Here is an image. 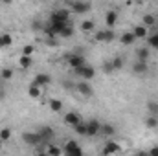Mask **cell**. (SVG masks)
<instances>
[{"label":"cell","mask_w":158,"mask_h":156,"mask_svg":"<svg viewBox=\"0 0 158 156\" xmlns=\"http://www.w3.org/2000/svg\"><path fill=\"white\" fill-rule=\"evenodd\" d=\"M2 2H6V4H11V2H13V0H2Z\"/></svg>","instance_id":"40"},{"label":"cell","mask_w":158,"mask_h":156,"mask_svg":"<svg viewBox=\"0 0 158 156\" xmlns=\"http://www.w3.org/2000/svg\"><path fill=\"white\" fill-rule=\"evenodd\" d=\"M2 97H4V90L0 88V99H2Z\"/></svg>","instance_id":"39"},{"label":"cell","mask_w":158,"mask_h":156,"mask_svg":"<svg viewBox=\"0 0 158 156\" xmlns=\"http://www.w3.org/2000/svg\"><path fill=\"white\" fill-rule=\"evenodd\" d=\"M0 140L2 142H9L11 140V129H7V127L0 129Z\"/></svg>","instance_id":"26"},{"label":"cell","mask_w":158,"mask_h":156,"mask_svg":"<svg viewBox=\"0 0 158 156\" xmlns=\"http://www.w3.org/2000/svg\"><path fill=\"white\" fill-rule=\"evenodd\" d=\"M149 55H151V53H149V50H147V48H140V50L136 51V59H138V61H143V63H147Z\"/></svg>","instance_id":"22"},{"label":"cell","mask_w":158,"mask_h":156,"mask_svg":"<svg viewBox=\"0 0 158 156\" xmlns=\"http://www.w3.org/2000/svg\"><path fill=\"white\" fill-rule=\"evenodd\" d=\"M101 132V123L98 119H92L86 123V136H96Z\"/></svg>","instance_id":"8"},{"label":"cell","mask_w":158,"mask_h":156,"mask_svg":"<svg viewBox=\"0 0 158 156\" xmlns=\"http://www.w3.org/2000/svg\"><path fill=\"white\" fill-rule=\"evenodd\" d=\"M66 61H68V64H70L72 68H79V66L86 64V63H85V57H83L81 53H70V55L66 57Z\"/></svg>","instance_id":"5"},{"label":"cell","mask_w":158,"mask_h":156,"mask_svg":"<svg viewBox=\"0 0 158 156\" xmlns=\"http://www.w3.org/2000/svg\"><path fill=\"white\" fill-rule=\"evenodd\" d=\"M132 33H134L136 39H147V37H149V30H147V26H143V24H138V26L132 30Z\"/></svg>","instance_id":"11"},{"label":"cell","mask_w":158,"mask_h":156,"mask_svg":"<svg viewBox=\"0 0 158 156\" xmlns=\"http://www.w3.org/2000/svg\"><path fill=\"white\" fill-rule=\"evenodd\" d=\"M132 72H134V74H145V72H147V63H143V61H136L134 66H132Z\"/></svg>","instance_id":"19"},{"label":"cell","mask_w":158,"mask_h":156,"mask_svg":"<svg viewBox=\"0 0 158 156\" xmlns=\"http://www.w3.org/2000/svg\"><path fill=\"white\" fill-rule=\"evenodd\" d=\"M13 44V37L9 33H2L0 35V48H6V46H11Z\"/></svg>","instance_id":"25"},{"label":"cell","mask_w":158,"mask_h":156,"mask_svg":"<svg viewBox=\"0 0 158 156\" xmlns=\"http://www.w3.org/2000/svg\"><path fill=\"white\" fill-rule=\"evenodd\" d=\"M79 121H81V117H79L77 112H66V114H64V123H66V125H70V127L77 125Z\"/></svg>","instance_id":"12"},{"label":"cell","mask_w":158,"mask_h":156,"mask_svg":"<svg viewBox=\"0 0 158 156\" xmlns=\"http://www.w3.org/2000/svg\"><path fill=\"white\" fill-rule=\"evenodd\" d=\"M0 77L4 79V81H9V79L13 77V70H11V68H4V70L0 72Z\"/></svg>","instance_id":"31"},{"label":"cell","mask_w":158,"mask_h":156,"mask_svg":"<svg viewBox=\"0 0 158 156\" xmlns=\"http://www.w3.org/2000/svg\"><path fill=\"white\" fill-rule=\"evenodd\" d=\"M63 151H64V154H70V156H81V153H83L81 147H79L74 140H68L66 145L63 147Z\"/></svg>","instance_id":"2"},{"label":"cell","mask_w":158,"mask_h":156,"mask_svg":"<svg viewBox=\"0 0 158 156\" xmlns=\"http://www.w3.org/2000/svg\"><path fill=\"white\" fill-rule=\"evenodd\" d=\"M142 24H143V26H155V24H156V18H155L153 15H145L143 20H142Z\"/></svg>","instance_id":"30"},{"label":"cell","mask_w":158,"mask_h":156,"mask_svg":"<svg viewBox=\"0 0 158 156\" xmlns=\"http://www.w3.org/2000/svg\"><path fill=\"white\" fill-rule=\"evenodd\" d=\"M81 30H83L85 33H92V31L96 30L94 20H83V22H81Z\"/></svg>","instance_id":"21"},{"label":"cell","mask_w":158,"mask_h":156,"mask_svg":"<svg viewBox=\"0 0 158 156\" xmlns=\"http://www.w3.org/2000/svg\"><path fill=\"white\" fill-rule=\"evenodd\" d=\"M2 143H4V142H2V140H0V147H2Z\"/></svg>","instance_id":"41"},{"label":"cell","mask_w":158,"mask_h":156,"mask_svg":"<svg viewBox=\"0 0 158 156\" xmlns=\"http://www.w3.org/2000/svg\"><path fill=\"white\" fill-rule=\"evenodd\" d=\"M119 40H121V44L131 46V44L136 40V37H134V33H132V31H127V33H123V35H121V39H119Z\"/></svg>","instance_id":"20"},{"label":"cell","mask_w":158,"mask_h":156,"mask_svg":"<svg viewBox=\"0 0 158 156\" xmlns=\"http://www.w3.org/2000/svg\"><path fill=\"white\" fill-rule=\"evenodd\" d=\"M121 153V147H119L116 142H107L105 147H103V154H118Z\"/></svg>","instance_id":"10"},{"label":"cell","mask_w":158,"mask_h":156,"mask_svg":"<svg viewBox=\"0 0 158 156\" xmlns=\"http://www.w3.org/2000/svg\"><path fill=\"white\" fill-rule=\"evenodd\" d=\"M145 125H147L149 129H156V127H158L156 116H149V117H147V121H145Z\"/></svg>","instance_id":"33"},{"label":"cell","mask_w":158,"mask_h":156,"mask_svg":"<svg viewBox=\"0 0 158 156\" xmlns=\"http://www.w3.org/2000/svg\"><path fill=\"white\" fill-rule=\"evenodd\" d=\"M33 53H35V46H33V44H26V46L22 48V51H20V55H30V57H31Z\"/></svg>","instance_id":"29"},{"label":"cell","mask_w":158,"mask_h":156,"mask_svg":"<svg viewBox=\"0 0 158 156\" xmlns=\"http://www.w3.org/2000/svg\"><path fill=\"white\" fill-rule=\"evenodd\" d=\"M70 6H72V9H74L76 13H79V15H81V13H86V11L90 9V4L85 2V0H74Z\"/></svg>","instance_id":"9"},{"label":"cell","mask_w":158,"mask_h":156,"mask_svg":"<svg viewBox=\"0 0 158 156\" xmlns=\"http://www.w3.org/2000/svg\"><path fill=\"white\" fill-rule=\"evenodd\" d=\"M114 31L112 30H103V31H98L96 35H94V39L98 40V42H110V40H114Z\"/></svg>","instance_id":"6"},{"label":"cell","mask_w":158,"mask_h":156,"mask_svg":"<svg viewBox=\"0 0 158 156\" xmlns=\"http://www.w3.org/2000/svg\"><path fill=\"white\" fill-rule=\"evenodd\" d=\"M33 83H35V84H39V86H46V84H50V83H52V77H50L48 74H39V76H35V77H33Z\"/></svg>","instance_id":"14"},{"label":"cell","mask_w":158,"mask_h":156,"mask_svg":"<svg viewBox=\"0 0 158 156\" xmlns=\"http://www.w3.org/2000/svg\"><path fill=\"white\" fill-rule=\"evenodd\" d=\"M48 105H50V110H52V112H61V110H63V103H61L59 99H50Z\"/></svg>","instance_id":"23"},{"label":"cell","mask_w":158,"mask_h":156,"mask_svg":"<svg viewBox=\"0 0 158 156\" xmlns=\"http://www.w3.org/2000/svg\"><path fill=\"white\" fill-rule=\"evenodd\" d=\"M116 20H118V13H116L114 9H110V11L105 15V22H107V26H109V28H112V26L116 24Z\"/></svg>","instance_id":"16"},{"label":"cell","mask_w":158,"mask_h":156,"mask_svg":"<svg viewBox=\"0 0 158 156\" xmlns=\"http://www.w3.org/2000/svg\"><path fill=\"white\" fill-rule=\"evenodd\" d=\"M19 64H20V68H22V70H28V68L33 64V59H31L30 55H20V59H19Z\"/></svg>","instance_id":"18"},{"label":"cell","mask_w":158,"mask_h":156,"mask_svg":"<svg viewBox=\"0 0 158 156\" xmlns=\"http://www.w3.org/2000/svg\"><path fill=\"white\" fill-rule=\"evenodd\" d=\"M28 94H30V97L39 99L40 96H42V86L35 84V83H31V84H30V88H28Z\"/></svg>","instance_id":"13"},{"label":"cell","mask_w":158,"mask_h":156,"mask_svg":"<svg viewBox=\"0 0 158 156\" xmlns=\"http://www.w3.org/2000/svg\"><path fill=\"white\" fill-rule=\"evenodd\" d=\"M31 28H33V30H37V31H39V30H44L42 22H33V26H31Z\"/></svg>","instance_id":"37"},{"label":"cell","mask_w":158,"mask_h":156,"mask_svg":"<svg viewBox=\"0 0 158 156\" xmlns=\"http://www.w3.org/2000/svg\"><path fill=\"white\" fill-rule=\"evenodd\" d=\"M50 20H59V22H70V11L68 9H57L52 17H50Z\"/></svg>","instance_id":"7"},{"label":"cell","mask_w":158,"mask_h":156,"mask_svg":"<svg viewBox=\"0 0 158 156\" xmlns=\"http://www.w3.org/2000/svg\"><path fill=\"white\" fill-rule=\"evenodd\" d=\"M46 153H48V154H63L64 151H63L61 147H55V145H48V149H46Z\"/></svg>","instance_id":"32"},{"label":"cell","mask_w":158,"mask_h":156,"mask_svg":"<svg viewBox=\"0 0 158 156\" xmlns=\"http://www.w3.org/2000/svg\"><path fill=\"white\" fill-rule=\"evenodd\" d=\"M114 132H116V129H114V125H109V123H105V125H101V134H105L107 138H110V136H114Z\"/></svg>","instance_id":"24"},{"label":"cell","mask_w":158,"mask_h":156,"mask_svg":"<svg viewBox=\"0 0 158 156\" xmlns=\"http://www.w3.org/2000/svg\"><path fill=\"white\" fill-rule=\"evenodd\" d=\"M74 35V26H72V22H68L63 30H61V33H59V37H63V39H70Z\"/></svg>","instance_id":"17"},{"label":"cell","mask_w":158,"mask_h":156,"mask_svg":"<svg viewBox=\"0 0 158 156\" xmlns=\"http://www.w3.org/2000/svg\"><path fill=\"white\" fill-rule=\"evenodd\" d=\"M76 88H77V92L79 94H83L85 97H90L92 94H94V88L90 86V83L88 81H85V79H81L77 84H76Z\"/></svg>","instance_id":"3"},{"label":"cell","mask_w":158,"mask_h":156,"mask_svg":"<svg viewBox=\"0 0 158 156\" xmlns=\"http://www.w3.org/2000/svg\"><path fill=\"white\" fill-rule=\"evenodd\" d=\"M76 70V74H77L81 79H85V81H90V79L96 76V70L92 68V66H88V64H83V66H79V68H74Z\"/></svg>","instance_id":"1"},{"label":"cell","mask_w":158,"mask_h":156,"mask_svg":"<svg viewBox=\"0 0 158 156\" xmlns=\"http://www.w3.org/2000/svg\"><path fill=\"white\" fill-rule=\"evenodd\" d=\"M123 63H125V61H123V57H116V59L112 61L114 70H121V68H123Z\"/></svg>","instance_id":"34"},{"label":"cell","mask_w":158,"mask_h":156,"mask_svg":"<svg viewBox=\"0 0 158 156\" xmlns=\"http://www.w3.org/2000/svg\"><path fill=\"white\" fill-rule=\"evenodd\" d=\"M147 110H149L151 116H158V103L156 101H149L147 103Z\"/></svg>","instance_id":"28"},{"label":"cell","mask_w":158,"mask_h":156,"mask_svg":"<svg viewBox=\"0 0 158 156\" xmlns=\"http://www.w3.org/2000/svg\"><path fill=\"white\" fill-rule=\"evenodd\" d=\"M22 140H24L28 145H35V147H37V145H40V143H44L39 132H26V134L22 136Z\"/></svg>","instance_id":"4"},{"label":"cell","mask_w":158,"mask_h":156,"mask_svg":"<svg viewBox=\"0 0 158 156\" xmlns=\"http://www.w3.org/2000/svg\"><path fill=\"white\" fill-rule=\"evenodd\" d=\"M147 42H149L151 48H158V33H153V35L147 39Z\"/></svg>","instance_id":"35"},{"label":"cell","mask_w":158,"mask_h":156,"mask_svg":"<svg viewBox=\"0 0 158 156\" xmlns=\"http://www.w3.org/2000/svg\"><path fill=\"white\" fill-rule=\"evenodd\" d=\"M149 154L151 156H158V147H153V149L149 151Z\"/></svg>","instance_id":"38"},{"label":"cell","mask_w":158,"mask_h":156,"mask_svg":"<svg viewBox=\"0 0 158 156\" xmlns=\"http://www.w3.org/2000/svg\"><path fill=\"white\" fill-rule=\"evenodd\" d=\"M39 134H40V138H42V142H44V143L52 142V138H53V130H52L50 127H42V129L39 130Z\"/></svg>","instance_id":"15"},{"label":"cell","mask_w":158,"mask_h":156,"mask_svg":"<svg viewBox=\"0 0 158 156\" xmlns=\"http://www.w3.org/2000/svg\"><path fill=\"white\" fill-rule=\"evenodd\" d=\"M74 130L81 134V136H86V123H83V121H79L77 125H74Z\"/></svg>","instance_id":"27"},{"label":"cell","mask_w":158,"mask_h":156,"mask_svg":"<svg viewBox=\"0 0 158 156\" xmlns=\"http://www.w3.org/2000/svg\"><path fill=\"white\" fill-rule=\"evenodd\" d=\"M103 72H105V74H110V72H114L112 61H109V63H105V64H103Z\"/></svg>","instance_id":"36"}]
</instances>
